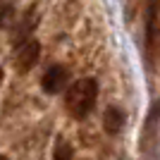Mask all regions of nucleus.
Returning <instances> with one entry per match:
<instances>
[{"instance_id":"5","label":"nucleus","mask_w":160,"mask_h":160,"mask_svg":"<svg viewBox=\"0 0 160 160\" xmlns=\"http://www.w3.org/2000/svg\"><path fill=\"white\" fill-rule=\"evenodd\" d=\"M74 158V151H72V146L67 143V141H58L55 143V151H53V160H72Z\"/></svg>"},{"instance_id":"7","label":"nucleus","mask_w":160,"mask_h":160,"mask_svg":"<svg viewBox=\"0 0 160 160\" xmlns=\"http://www.w3.org/2000/svg\"><path fill=\"white\" fill-rule=\"evenodd\" d=\"M0 84H2V67H0Z\"/></svg>"},{"instance_id":"2","label":"nucleus","mask_w":160,"mask_h":160,"mask_svg":"<svg viewBox=\"0 0 160 160\" xmlns=\"http://www.w3.org/2000/svg\"><path fill=\"white\" fill-rule=\"evenodd\" d=\"M41 60V43L36 38H27L17 43V69L22 74L31 72Z\"/></svg>"},{"instance_id":"3","label":"nucleus","mask_w":160,"mask_h":160,"mask_svg":"<svg viewBox=\"0 0 160 160\" xmlns=\"http://www.w3.org/2000/svg\"><path fill=\"white\" fill-rule=\"evenodd\" d=\"M67 86H69V74H67V69L62 65H53L50 69H46L43 79H41V88L50 96L62 93Z\"/></svg>"},{"instance_id":"1","label":"nucleus","mask_w":160,"mask_h":160,"mask_svg":"<svg viewBox=\"0 0 160 160\" xmlns=\"http://www.w3.org/2000/svg\"><path fill=\"white\" fill-rule=\"evenodd\" d=\"M96 100H98V81H96L93 77H84V79L74 81L72 86L67 88L65 108H67V112L72 115V117L84 120V117L96 108Z\"/></svg>"},{"instance_id":"8","label":"nucleus","mask_w":160,"mask_h":160,"mask_svg":"<svg viewBox=\"0 0 160 160\" xmlns=\"http://www.w3.org/2000/svg\"><path fill=\"white\" fill-rule=\"evenodd\" d=\"M0 160H7V158H5V155H0Z\"/></svg>"},{"instance_id":"6","label":"nucleus","mask_w":160,"mask_h":160,"mask_svg":"<svg viewBox=\"0 0 160 160\" xmlns=\"http://www.w3.org/2000/svg\"><path fill=\"white\" fill-rule=\"evenodd\" d=\"M160 0H151V12H148V38H151V31L155 27V12H158Z\"/></svg>"},{"instance_id":"4","label":"nucleus","mask_w":160,"mask_h":160,"mask_svg":"<svg viewBox=\"0 0 160 160\" xmlns=\"http://www.w3.org/2000/svg\"><path fill=\"white\" fill-rule=\"evenodd\" d=\"M103 127H105L108 134H120L122 127H124V112H122L117 105H110L105 110V115H103Z\"/></svg>"}]
</instances>
